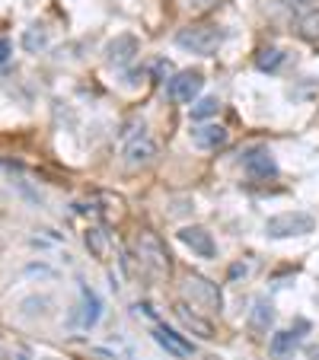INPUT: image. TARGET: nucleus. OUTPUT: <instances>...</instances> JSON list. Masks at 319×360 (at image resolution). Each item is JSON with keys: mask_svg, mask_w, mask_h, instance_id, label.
Wrapping results in <instances>:
<instances>
[{"mask_svg": "<svg viewBox=\"0 0 319 360\" xmlns=\"http://www.w3.org/2000/svg\"><path fill=\"white\" fill-rule=\"evenodd\" d=\"M125 157H128L131 166H144V163H151V159L157 157V143H153L147 134H141L125 147Z\"/></svg>", "mask_w": 319, "mask_h": 360, "instance_id": "obj_13", "label": "nucleus"}, {"mask_svg": "<svg viewBox=\"0 0 319 360\" xmlns=\"http://www.w3.org/2000/svg\"><path fill=\"white\" fill-rule=\"evenodd\" d=\"M300 35H303V39L319 42V10H310V13L300 19Z\"/></svg>", "mask_w": 319, "mask_h": 360, "instance_id": "obj_19", "label": "nucleus"}, {"mask_svg": "<svg viewBox=\"0 0 319 360\" xmlns=\"http://www.w3.org/2000/svg\"><path fill=\"white\" fill-rule=\"evenodd\" d=\"M135 252H137V259H141L144 268H151L153 274H169V271H173V255L166 252L163 239H160L157 233H151V230H141V233H137Z\"/></svg>", "mask_w": 319, "mask_h": 360, "instance_id": "obj_1", "label": "nucleus"}, {"mask_svg": "<svg viewBox=\"0 0 319 360\" xmlns=\"http://www.w3.org/2000/svg\"><path fill=\"white\" fill-rule=\"evenodd\" d=\"M176 45L185 51H192V54L211 58L224 45V32H220L218 26H188V29H179Z\"/></svg>", "mask_w": 319, "mask_h": 360, "instance_id": "obj_2", "label": "nucleus"}, {"mask_svg": "<svg viewBox=\"0 0 319 360\" xmlns=\"http://www.w3.org/2000/svg\"><path fill=\"white\" fill-rule=\"evenodd\" d=\"M204 86V77L198 74V70H182L179 77H173L169 80V96L176 102H185V106H192V99L202 92Z\"/></svg>", "mask_w": 319, "mask_h": 360, "instance_id": "obj_5", "label": "nucleus"}, {"mask_svg": "<svg viewBox=\"0 0 319 360\" xmlns=\"http://www.w3.org/2000/svg\"><path fill=\"white\" fill-rule=\"evenodd\" d=\"M271 322V306H265V303H255V312H252V326L259 328H265Z\"/></svg>", "mask_w": 319, "mask_h": 360, "instance_id": "obj_20", "label": "nucleus"}, {"mask_svg": "<svg viewBox=\"0 0 319 360\" xmlns=\"http://www.w3.org/2000/svg\"><path fill=\"white\" fill-rule=\"evenodd\" d=\"M192 141H195V147H202V150H218V147L227 143V131L220 125H202L192 131Z\"/></svg>", "mask_w": 319, "mask_h": 360, "instance_id": "obj_12", "label": "nucleus"}, {"mask_svg": "<svg viewBox=\"0 0 319 360\" xmlns=\"http://www.w3.org/2000/svg\"><path fill=\"white\" fill-rule=\"evenodd\" d=\"M153 70H157V77H163V80H166V77L173 74V68H169L166 61H157V68H153Z\"/></svg>", "mask_w": 319, "mask_h": 360, "instance_id": "obj_23", "label": "nucleus"}, {"mask_svg": "<svg viewBox=\"0 0 319 360\" xmlns=\"http://www.w3.org/2000/svg\"><path fill=\"white\" fill-rule=\"evenodd\" d=\"M48 45V32H45L42 26H32V29H26L23 35V48L26 51H42Z\"/></svg>", "mask_w": 319, "mask_h": 360, "instance_id": "obj_15", "label": "nucleus"}, {"mask_svg": "<svg viewBox=\"0 0 319 360\" xmlns=\"http://www.w3.org/2000/svg\"><path fill=\"white\" fill-rule=\"evenodd\" d=\"M173 312H176V319L182 322L185 328H188V332H192V335L204 338V341H211V338H214V326H211L208 319L198 316L195 310H188L185 303H176V306H173Z\"/></svg>", "mask_w": 319, "mask_h": 360, "instance_id": "obj_11", "label": "nucleus"}, {"mask_svg": "<svg viewBox=\"0 0 319 360\" xmlns=\"http://www.w3.org/2000/svg\"><path fill=\"white\" fill-rule=\"evenodd\" d=\"M255 64H259V70H278L281 64H284V51L281 48H265L255 58Z\"/></svg>", "mask_w": 319, "mask_h": 360, "instance_id": "obj_17", "label": "nucleus"}, {"mask_svg": "<svg viewBox=\"0 0 319 360\" xmlns=\"http://www.w3.org/2000/svg\"><path fill=\"white\" fill-rule=\"evenodd\" d=\"M214 3H218V0H188V7H192V10H198V13L211 10V7H214Z\"/></svg>", "mask_w": 319, "mask_h": 360, "instance_id": "obj_21", "label": "nucleus"}, {"mask_svg": "<svg viewBox=\"0 0 319 360\" xmlns=\"http://www.w3.org/2000/svg\"><path fill=\"white\" fill-rule=\"evenodd\" d=\"M313 226L316 220L310 214H303V210H287V214H278L265 223V236L271 239H287V236H307L313 233Z\"/></svg>", "mask_w": 319, "mask_h": 360, "instance_id": "obj_3", "label": "nucleus"}, {"mask_svg": "<svg viewBox=\"0 0 319 360\" xmlns=\"http://www.w3.org/2000/svg\"><path fill=\"white\" fill-rule=\"evenodd\" d=\"M102 316V303L90 287H80V312H77V328H93Z\"/></svg>", "mask_w": 319, "mask_h": 360, "instance_id": "obj_10", "label": "nucleus"}, {"mask_svg": "<svg viewBox=\"0 0 319 360\" xmlns=\"http://www.w3.org/2000/svg\"><path fill=\"white\" fill-rule=\"evenodd\" d=\"M179 243H185L192 252H198L202 259H214V252H218V246H214V239H211V233L204 226H182L179 230Z\"/></svg>", "mask_w": 319, "mask_h": 360, "instance_id": "obj_6", "label": "nucleus"}, {"mask_svg": "<svg viewBox=\"0 0 319 360\" xmlns=\"http://www.w3.org/2000/svg\"><path fill=\"white\" fill-rule=\"evenodd\" d=\"M185 293L192 297L195 306H202V310H208V312H220V303H224V300H220L218 284L208 281V277L188 274V277H185Z\"/></svg>", "mask_w": 319, "mask_h": 360, "instance_id": "obj_4", "label": "nucleus"}, {"mask_svg": "<svg viewBox=\"0 0 319 360\" xmlns=\"http://www.w3.org/2000/svg\"><path fill=\"white\" fill-rule=\"evenodd\" d=\"M86 249H93V255H96V259H102V255H106V249H109V239H106V233H102L99 226H90V230H86Z\"/></svg>", "mask_w": 319, "mask_h": 360, "instance_id": "obj_16", "label": "nucleus"}, {"mask_svg": "<svg viewBox=\"0 0 319 360\" xmlns=\"http://www.w3.org/2000/svg\"><path fill=\"white\" fill-rule=\"evenodd\" d=\"M137 39L135 35H118V39H112L109 48H106V61L109 64H115V68H125V64H131L137 54Z\"/></svg>", "mask_w": 319, "mask_h": 360, "instance_id": "obj_8", "label": "nucleus"}, {"mask_svg": "<svg viewBox=\"0 0 319 360\" xmlns=\"http://www.w3.org/2000/svg\"><path fill=\"white\" fill-rule=\"evenodd\" d=\"M153 341H157L166 354H173V357H192V351H195V348L185 341L182 335H176V332H173V328H166V326L153 328Z\"/></svg>", "mask_w": 319, "mask_h": 360, "instance_id": "obj_9", "label": "nucleus"}, {"mask_svg": "<svg viewBox=\"0 0 319 360\" xmlns=\"http://www.w3.org/2000/svg\"><path fill=\"white\" fill-rule=\"evenodd\" d=\"M10 54H13V48H10V42L3 39V35H0V64H7Z\"/></svg>", "mask_w": 319, "mask_h": 360, "instance_id": "obj_22", "label": "nucleus"}, {"mask_svg": "<svg viewBox=\"0 0 319 360\" xmlns=\"http://www.w3.org/2000/svg\"><path fill=\"white\" fill-rule=\"evenodd\" d=\"M243 166H246V172H249L252 179H271V176H278L275 157H271L269 150H262V147H255V150L246 153V157H243Z\"/></svg>", "mask_w": 319, "mask_h": 360, "instance_id": "obj_7", "label": "nucleus"}, {"mask_svg": "<svg viewBox=\"0 0 319 360\" xmlns=\"http://www.w3.org/2000/svg\"><path fill=\"white\" fill-rule=\"evenodd\" d=\"M297 351V335L294 332H278V335H271L269 341V354L275 360H291Z\"/></svg>", "mask_w": 319, "mask_h": 360, "instance_id": "obj_14", "label": "nucleus"}, {"mask_svg": "<svg viewBox=\"0 0 319 360\" xmlns=\"http://www.w3.org/2000/svg\"><path fill=\"white\" fill-rule=\"evenodd\" d=\"M218 109H220L218 96H204L202 102H195V106H192V118H195V121H202V118L218 115Z\"/></svg>", "mask_w": 319, "mask_h": 360, "instance_id": "obj_18", "label": "nucleus"}]
</instances>
